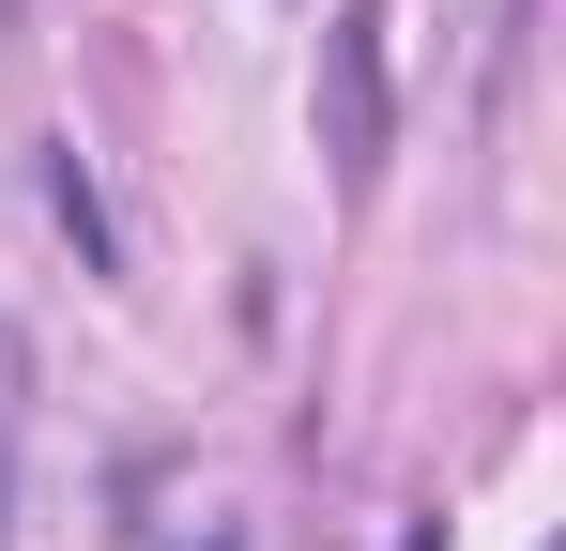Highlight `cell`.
<instances>
[{
  "label": "cell",
  "mask_w": 566,
  "mask_h": 551,
  "mask_svg": "<svg viewBox=\"0 0 566 551\" xmlns=\"http://www.w3.org/2000/svg\"><path fill=\"white\" fill-rule=\"evenodd\" d=\"M322 154L337 184L382 169V0H337V31H322Z\"/></svg>",
  "instance_id": "obj_1"
},
{
  "label": "cell",
  "mask_w": 566,
  "mask_h": 551,
  "mask_svg": "<svg viewBox=\"0 0 566 551\" xmlns=\"http://www.w3.org/2000/svg\"><path fill=\"white\" fill-rule=\"evenodd\" d=\"M46 199H62V230H77V261L107 276V215H93V184H77V154H46Z\"/></svg>",
  "instance_id": "obj_2"
},
{
  "label": "cell",
  "mask_w": 566,
  "mask_h": 551,
  "mask_svg": "<svg viewBox=\"0 0 566 551\" xmlns=\"http://www.w3.org/2000/svg\"><path fill=\"white\" fill-rule=\"evenodd\" d=\"M0 551H15V537H0Z\"/></svg>",
  "instance_id": "obj_3"
}]
</instances>
